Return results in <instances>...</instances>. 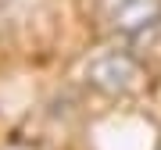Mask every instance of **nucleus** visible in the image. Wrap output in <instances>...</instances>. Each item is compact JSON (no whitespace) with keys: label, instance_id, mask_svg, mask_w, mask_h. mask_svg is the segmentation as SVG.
<instances>
[{"label":"nucleus","instance_id":"nucleus-1","mask_svg":"<svg viewBox=\"0 0 161 150\" xmlns=\"http://www.w3.org/2000/svg\"><path fill=\"white\" fill-rule=\"evenodd\" d=\"M86 86L108 100H132L150 89V68L136 50L111 46L86 61Z\"/></svg>","mask_w":161,"mask_h":150},{"label":"nucleus","instance_id":"nucleus-2","mask_svg":"<svg viewBox=\"0 0 161 150\" xmlns=\"http://www.w3.org/2000/svg\"><path fill=\"white\" fill-rule=\"evenodd\" d=\"M97 14L122 43H143L161 32V0H97Z\"/></svg>","mask_w":161,"mask_h":150}]
</instances>
